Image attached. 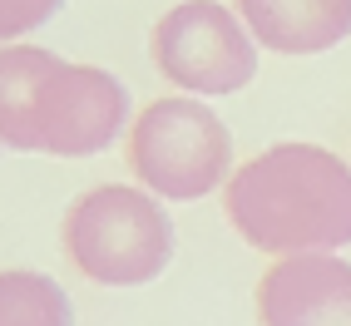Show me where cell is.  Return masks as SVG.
Returning a JSON list of instances; mask_svg holds the SVG:
<instances>
[{"label": "cell", "instance_id": "6da1fadb", "mask_svg": "<svg viewBox=\"0 0 351 326\" xmlns=\"http://www.w3.org/2000/svg\"><path fill=\"white\" fill-rule=\"evenodd\" d=\"M129 134V89L99 64H75L40 45L0 50V149L95 158Z\"/></svg>", "mask_w": 351, "mask_h": 326}, {"label": "cell", "instance_id": "7a4b0ae2", "mask_svg": "<svg viewBox=\"0 0 351 326\" xmlns=\"http://www.w3.org/2000/svg\"><path fill=\"white\" fill-rule=\"evenodd\" d=\"M228 227L257 252H341L351 242V168L317 144H272L223 183Z\"/></svg>", "mask_w": 351, "mask_h": 326}, {"label": "cell", "instance_id": "3957f363", "mask_svg": "<svg viewBox=\"0 0 351 326\" xmlns=\"http://www.w3.org/2000/svg\"><path fill=\"white\" fill-rule=\"evenodd\" d=\"M64 258L84 282L129 292L149 287L173 262V218L163 198L134 183H99L69 203L60 223Z\"/></svg>", "mask_w": 351, "mask_h": 326}, {"label": "cell", "instance_id": "277c9868", "mask_svg": "<svg viewBox=\"0 0 351 326\" xmlns=\"http://www.w3.org/2000/svg\"><path fill=\"white\" fill-rule=\"evenodd\" d=\"M124 158L138 188L163 203H198L232 178V134L193 95H163L138 109L124 134Z\"/></svg>", "mask_w": 351, "mask_h": 326}, {"label": "cell", "instance_id": "5b68a950", "mask_svg": "<svg viewBox=\"0 0 351 326\" xmlns=\"http://www.w3.org/2000/svg\"><path fill=\"white\" fill-rule=\"evenodd\" d=\"M149 60L178 95L218 99L252 84L257 40L247 35L238 10L218 5V0H183L154 20Z\"/></svg>", "mask_w": 351, "mask_h": 326}, {"label": "cell", "instance_id": "8992f818", "mask_svg": "<svg viewBox=\"0 0 351 326\" xmlns=\"http://www.w3.org/2000/svg\"><path fill=\"white\" fill-rule=\"evenodd\" d=\"M263 326H351V262L337 252L277 258L257 282Z\"/></svg>", "mask_w": 351, "mask_h": 326}, {"label": "cell", "instance_id": "52a82bcc", "mask_svg": "<svg viewBox=\"0 0 351 326\" xmlns=\"http://www.w3.org/2000/svg\"><path fill=\"white\" fill-rule=\"evenodd\" d=\"M232 10L272 55H322L351 35V0H238Z\"/></svg>", "mask_w": 351, "mask_h": 326}, {"label": "cell", "instance_id": "ba28073f", "mask_svg": "<svg viewBox=\"0 0 351 326\" xmlns=\"http://www.w3.org/2000/svg\"><path fill=\"white\" fill-rule=\"evenodd\" d=\"M0 326H75L69 292L45 272H0Z\"/></svg>", "mask_w": 351, "mask_h": 326}, {"label": "cell", "instance_id": "9c48e42d", "mask_svg": "<svg viewBox=\"0 0 351 326\" xmlns=\"http://www.w3.org/2000/svg\"><path fill=\"white\" fill-rule=\"evenodd\" d=\"M60 10H64V0H0V50L5 45H25Z\"/></svg>", "mask_w": 351, "mask_h": 326}]
</instances>
